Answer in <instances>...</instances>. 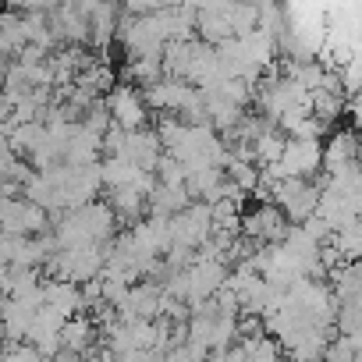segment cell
Wrapping results in <instances>:
<instances>
[{
  "instance_id": "1",
  "label": "cell",
  "mask_w": 362,
  "mask_h": 362,
  "mask_svg": "<svg viewBox=\"0 0 362 362\" xmlns=\"http://www.w3.org/2000/svg\"><path fill=\"white\" fill-rule=\"evenodd\" d=\"M47 228V210L29 203L25 196H0V235H36Z\"/></svg>"
},
{
  "instance_id": "2",
  "label": "cell",
  "mask_w": 362,
  "mask_h": 362,
  "mask_svg": "<svg viewBox=\"0 0 362 362\" xmlns=\"http://www.w3.org/2000/svg\"><path fill=\"white\" fill-rule=\"evenodd\" d=\"M103 114L114 128L121 132H135L149 124V107L142 100V93H135L132 86H117L107 100H103Z\"/></svg>"
},
{
  "instance_id": "3",
  "label": "cell",
  "mask_w": 362,
  "mask_h": 362,
  "mask_svg": "<svg viewBox=\"0 0 362 362\" xmlns=\"http://www.w3.org/2000/svg\"><path fill=\"white\" fill-rule=\"evenodd\" d=\"M242 231L252 238V245H281L291 224L274 203H267V206H256L249 217H242Z\"/></svg>"
},
{
  "instance_id": "4",
  "label": "cell",
  "mask_w": 362,
  "mask_h": 362,
  "mask_svg": "<svg viewBox=\"0 0 362 362\" xmlns=\"http://www.w3.org/2000/svg\"><path fill=\"white\" fill-rule=\"evenodd\" d=\"M33 305L15 302V298H0V334L4 341H25L29 327H33Z\"/></svg>"
},
{
  "instance_id": "5",
  "label": "cell",
  "mask_w": 362,
  "mask_h": 362,
  "mask_svg": "<svg viewBox=\"0 0 362 362\" xmlns=\"http://www.w3.org/2000/svg\"><path fill=\"white\" fill-rule=\"evenodd\" d=\"M96 341V323L89 320V316H68L64 320V327H61V351H75V355H82V351H89V344Z\"/></svg>"
},
{
  "instance_id": "6",
  "label": "cell",
  "mask_w": 362,
  "mask_h": 362,
  "mask_svg": "<svg viewBox=\"0 0 362 362\" xmlns=\"http://www.w3.org/2000/svg\"><path fill=\"white\" fill-rule=\"evenodd\" d=\"M323 163H327V170H341V167L355 163V135L351 132H334V139L323 153Z\"/></svg>"
},
{
  "instance_id": "7",
  "label": "cell",
  "mask_w": 362,
  "mask_h": 362,
  "mask_svg": "<svg viewBox=\"0 0 362 362\" xmlns=\"http://www.w3.org/2000/svg\"><path fill=\"white\" fill-rule=\"evenodd\" d=\"M0 362H43L40 351L33 344H22V341H8L4 351H0Z\"/></svg>"
},
{
  "instance_id": "8",
  "label": "cell",
  "mask_w": 362,
  "mask_h": 362,
  "mask_svg": "<svg viewBox=\"0 0 362 362\" xmlns=\"http://www.w3.org/2000/svg\"><path fill=\"white\" fill-rule=\"evenodd\" d=\"M15 8H22V11H47V8H54V0H11Z\"/></svg>"
}]
</instances>
